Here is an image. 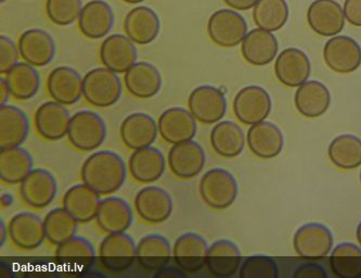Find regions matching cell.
Listing matches in <instances>:
<instances>
[{"instance_id": "obj_33", "label": "cell", "mask_w": 361, "mask_h": 278, "mask_svg": "<svg viewBox=\"0 0 361 278\" xmlns=\"http://www.w3.org/2000/svg\"><path fill=\"white\" fill-rule=\"evenodd\" d=\"M30 132L24 111L16 106L0 107V148L21 146Z\"/></svg>"}, {"instance_id": "obj_11", "label": "cell", "mask_w": 361, "mask_h": 278, "mask_svg": "<svg viewBox=\"0 0 361 278\" xmlns=\"http://www.w3.org/2000/svg\"><path fill=\"white\" fill-rule=\"evenodd\" d=\"M173 199L165 189L148 186L141 189L135 198V209L142 221L161 224L173 213Z\"/></svg>"}, {"instance_id": "obj_15", "label": "cell", "mask_w": 361, "mask_h": 278, "mask_svg": "<svg viewBox=\"0 0 361 278\" xmlns=\"http://www.w3.org/2000/svg\"><path fill=\"white\" fill-rule=\"evenodd\" d=\"M70 112L64 104L58 102H47L40 104L35 112L34 123L38 134L50 142H56L68 135L70 126Z\"/></svg>"}, {"instance_id": "obj_52", "label": "cell", "mask_w": 361, "mask_h": 278, "mask_svg": "<svg viewBox=\"0 0 361 278\" xmlns=\"http://www.w3.org/2000/svg\"><path fill=\"white\" fill-rule=\"evenodd\" d=\"M124 3L129 4V5H137V4L142 3L145 0H123Z\"/></svg>"}, {"instance_id": "obj_1", "label": "cell", "mask_w": 361, "mask_h": 278, "mask_svg": "<svg viewBox=\"0 0 361 278\" xmlns=\"http://www.w3.org/2000/svg\"><path fill=\"white\" fill-rule=\"evenodd\" d=\"M80 176L85 185L100 196H106L120 191L124 185L127 176L126 164L113 151H98L85 160Z\"/></svg>"}, {"instance_id": "obj_47", "label": "cell", "mask_w": 361, "mask_h": 278, "mask_svg": "<svg viewBox=\"0 0 361 278\" xmlns=\"http://www.w3.org/2000/svg\"><path fill=\"white\" fill-rule=\"evenodd\" d=\"M344 15L352 25L361 28V0H345Z\"/></svg>"}, {"instance_id": "obj_2", "label": "cell", "mask_w": 361, "mask_h": 278, "mask_svg": "<svg viewBox=\"0 0 361 278\" xmlns=\"http://www.w3.org/2000/svg\"><path fill=\"white\" fill-rule=\"evenodd\" d=\"M122 83L118 73L110 68H96L82 78V96L97 108H109L120 100Z\"/></svg>"}, {"instance_id": "obj_38", "label": "cell", "mask_w": 361, "mask_h": 278, "mask_svg": "<svg viewBox=\"0 0 361 278\" xmlns=\"http://www.w3.org/2000/svg\"><path fill=\"white\" fill-rule=\"evenodd\" d=\"M5 80L11 97L21 102L32 99L39 90V73L27 62H18L6 73Z\"/></svg>"}, {"instance_id": "obj_39", "label": "cell", "mask_w": 361, "mask_h": 278, "mask_svg": "<svg viewBox=\"0 0 361 278\" xmlns=\"http://www.w3.org/2000/svg\"><path fill=\"white\" fill-rule=\"evenodd\" d=\"M211 145L216 154L223 158H235L243 151L245 137L239 125L221 121L212 130Z\"/></svg>"}, {"instance_id": "obj_30", "label": "cell", "mask_w": 361, "mask_h": 278, "mask_svg": "<svg viewBox=\"0 0 361 278\" xmlns=\"http://www.w3.org/2000/svg\"><path fill=\"white\" fill-rule=\"evenodd\" d=\"M132 207L124 199L109 197L101 200L97 213V223L104 233H125L133 223Z\"/></svg>"}, {"instance_id": "obj_46", "label": "cell", "mask_w": 361, "mask_h": 278, "mask_svg": "<svg viewBox=\"0 0 361 278\" xmlns=\"http://www.w3.org/2000/svg\"><path fill=\"white\" fill-rule=\"evenodd\" d=\"M19 48L8 36H0V73L6 74L18 64Z\"/></svg>"}, {"instance_id": "obj_6", "label": "cell", "mask_w": 361, "mask_h": 278, "mask_svg": "<svg viewBox=\"0 0 361 278\" xmlns=\"http://www.w3.org/2000/svg\"><path fill=\"white\" fill-rule=\"evenodd\" d=\"M188 107L197 121L211 125L221 122L225 116L227 100L224 92L215 86L202 85L191 92Z\"/></svg>"}, {"instance_id": "obj_27", "label": "cell", "mask_w": 361, "mask_h": 278, "mask_svg": "<svg viewBox=\"0 0 361 278\" xmlns=\"http://www.w3.org/2000/svg\"><path fill=\"white\" fill-rule=\"evenodd\" d=\"M165 158L162 152L154 147L134 150L129 158V172L133 179L141 184L157 182L165 172Z\"/></svg>"}, {"instance_id": "obj_26", "label": "cell", "mask_w": 361, "mask_h": 278, "mask_svg": "<svg viewBox=\"0 0 361 278\" xmlns=\"http://www.w3.org/2000/svg\"><path fill=\"white\" fill-rule=\"evenodd\" d=\"M283 135L277 125L263 122L252 125L247 131V145L252 154L265 160L276 158L283 149Z\"/></svg>"}, {"instance_id": "obj_8", "label": "cell", "mask_w": 361, "mask_h": 278, "mask_svg": "<svg viewBox=\"0 0 361 278\" xmlns=\"http://www.w3.org/2000/svg\"><path fill=\"white\" fill-rule=\"evenodd\" d=\"M271 111V98L261 86L242 88L233 100V112L240 122L254 125L263 122Z\"/></svg>"}, {"instance_id": "obj_29", "label": "cell", "mask_w": 361, "mask_h": 278, "mask_svg": "<svg viewBox=\"0 0 361 278\" xmlns=\"http://www.w3.org/2000/svg\"><path fill=\"white\" fill-rule=\"evenodd\" d=\"M279 45L271 32L263 29L252 30L241 45L242 56L247 64L255 66H267L277 56Z\"/></svg>"}, {"instance_id": "obj_45", "label": "cell", "mask_w": 361, "mask_h": 278, "mask_svg": "<svg viewBox=\"0 0 361 278\" xmlns=\"http://www.w3.org/2000/svg\"><path fill=\"white\" fill-rule=\"evenodd\" d=\"M241 278H277V263L265 255H253L247 258L240 267Z\"/></svg>"}, {"instance_id": "obj_7", "label": "cell", "mask_w": 361, "mask_h": 278, "mask_svg": "<svg viewBox=\"0 0 361 278\" xmlns=\"http://www.w3.org/2000/svg\"><path fill=\"white\" fill-rule=\"evenodd\" d=\"M136 250L134 239L127 234H108L101 241L99 257L106 270L121 273L132 267L136 260Z\"/></svg>"}, {"instance_id": "obj_42", "label": "cell", "mask_w": 361, "mask_h": 278, "mask_svg": "<svg viewBox=\"0 0 361 278\" xmlns=\"http://www.w3.org/2000/svg\"><path fill=\"white\" fill-rule=\"evenodd\" d=\"M46 239L51 245L58 246L73 238L78 231V222L64 207H56L44 219Z\"/></svg>"}, {"instance_id": "obj_18", "label": "cell", "mask_w": 361, "mask_h": 278, "mask_svg": "<svg viewBox=\"0 0 361 278\" xmlns=\"http://www.w3.org/2000/svg\"><path fill=\"white\" fill-rule=\"evenodd\" d=\"M310 58L298 48L284 49L274 64L276 76L281 84L288 87H300L310 78Z\"/></svg>"}, {"instance_id": "obj_3", "label": "cell", "mask_w": 361, "mask_h": 278, "mask_svg": "<svg viewBox=\"0 0 361 278\" xmlns=\"http://www.w3.org/2000/svg\"><path fill=\"white\" fill-rule=\"evenodd\" d=\"M200 195L212 209L226 210L235 203L239 193L237 181L224 169L207 171L200 181Z\"/></svg>"}, {"instance_id": "obj_4", "label": "cell", "mask_w": 361, "mask_h": 278, "mask_svg": "<svg viewBox=\"0 0 361 278\" xmlns=\"http://www.w3.org/2000/svg\"><path fill=\"white\" fill-rule=\"evenodd\" d=\"M68 137L71 145L78 150H94L106 140V122L96 112L78 111L71 118Z\"/></svg>"}, {"instance_id": "obj_28", "label": "cell", "mask_w": 361, "mask_h": 278, "mask_svg": "<svg viewBox=\"0 0 361 278\" xmlns=\"http://www.w3.org/2000/svg\"><path fill=\"white\" fill-rule=\"evenodd\" d=\"M124 82L129 94L140 99L152 98L162 88L160 71L149 62H136L125 73Z\"/></svg>"}, {"instance_id": "obj_44", "label": "cell", "mask_w": 361, "mask_h": 278, "mask_svg": "<svg viewBox=\"0 0 361 278\" xmlns=\"http://www.w3.org/2000/svg\"><path fill=\"white\" fill-rule=\"evenodd\" d=\"M82 9V0H47L46 12L48 19L59 26L73 24L80 18Z\"/></svg>"}, {"instance_id": "obj_22", "label": "cell", "mask_w": 361, "mask_h": 278, "mask_svg": "<svg viewBox=\"0 0 361 278\" xmlns=\"http://www.w3.org/2000/svg\"><path fill=\"white\" fill-rule=\"evenodd\" d=\"M47 90L54 102L64 106H72L82 98V76L75 68L58 66L48 76Z\"/></svg>"}, {"instance_id": "obj_25", "label": "cell", "mask_w": 361, "mask_h": 278, "mask_svg": "<svg viewBox=\"0 0 361 278\" xmlns=\"http://www.w3.org/2000/svg\"><path fill=\"white\" fill-rule=\"evenodd\" d=\"M114 24V13L104 0H92L82 7L78 28L90 40H100L108 35Z\"/></svg>"}, {"instance_id": "obj_16", "label": "cell", "mask_w": 361, "mask_h": 278, "mask_svg": "<svg viewBox=\"0 0 361 278\" xmlns=\"http://www.w3.org/2000/svg\"><path fill=\"white\" fill-rule=\"evenodd\" d=\"M167 160L173 174L179 179H193L204 169V150L193 140L179 143L169 149Z\"/></svg>"}, {"instance_id": "obj_31", "label": "cell", "mask_w": 361, "mask_h": 278, "mask_svg": "<svg viewBox=\"0 0 361 278\" xmlns=\"http://www.w3.org/2000/svg\"><path fill=\"white\" fill-rule=\"evenodd\" d=\"M100 195L87 185L80 184L71 187L63 197V207L78 223L86 224L96 219Z\"/></svg>"}, {"instance_id": "obj_54", "label": "cell", "mask_w": 361, "mask_h": 278, "mask_svg": "<svg viewBox=\"0 0 361 278\" xmlns=\"http://www.w3.org/2000/svg\"><path fill=\"white\" fill-rule=\"evenodd\" d=\"M0 1H1V4H4L5 1H7V0H0Z\"/></svg>"}, {"instance_id": "obj_12", "label": "cell", "mask_w": 361, "mask_h": 278, "mask_svg": "<svg viewBox=\"0 0 361 278\" xmlns=\"http://www.w3.org/2000/svg\"><path fill=\"white\" fill-rule=\"evenodd\" d=\"M344 9L336 0H314L308 8L310 29L324 37L336 36L345 26Z\"/></svg>"}, {"instance_id": "obj_32", "label": "cell", "mask_w": 361, "mask_h": 278, "mask_svg": "<svg viewBox=\"0 0 361 278\" xmlns=\"http://www.w3.org/2000/svg\"><path fill=\"white\" fill-rule=\"evenodd\" d=\"M294 102L302 116L310 119L318 118L326 114L330 107V92L322 82L308 80L296 90Z\"/></svg>"}, {"instance_id": "obj_23", "label": "cell", "mask_w": 361, "mask_h": 278, "mask_svg": "<svg viewBox=\"0 0 361 278\" xmlns=\"http://www.w3.org/2000/svg\"><path fill=\"white\" fill-rule=\"evenodd\" d=\"M157 133L159 126L154 119L142 112L129 114L121 124L120 134L123 144L133 150L152 146Z\"/></svg>"}, {"instance_id": "obj_5", "label": "cell", "mask_w": 361, "mask_h": 278, "mask_svg": "<svg viewBox=\"0 0 361 278\" xmlns=\"http://www.w3.org/2000/svg\"><path fill=\"white\" fill-rule=\"evenodd\" d=\"M207 33L212 42L219 47H235L247 36V21L233 9L217 10L207 22Z\"/></svg>"}, {"instance_id": "obj_13", "label": "cell", "mask_w": 361, "mask_h": 278, "mask_svg": "<svg viewBox=\"0 0 361 278\" xmlns=\"http://www.w3.org/2000/svg\"><path fill=\"white\" fill-rule=\"evenodd\" d=\"M56 181L49 171L34 169L20 183L22 200L33 209H44L56 198Z\"/></svg>"}, {"instance_id": "obj_50", "label": "cell", "mask_w": 361, "mask_h": 278, "mask_svg": "<svg viewBox=\"0 0 361 278\" xmlns=\"http://www.w3.org/2000/svg\"><path fill=\"white\" fill-rule=\"evenodd\" d=\"M0 92H1V95H0V102H1V106H5V104H7L9 97L11 96V95H10L9 88H8L7 84H6L5 78L0 80Z\"/></svg>"}, {"instance_id": "obj_24", "label": "cell", "mask_w": 361, "mask_h": 278, "mask_svg": "<svg viewBox=\"0 0 361 278\" xmlns=\"http://www.w3.org/2000/svg\"><path fill=\"white\" fill-rule=\"evenodd\" d=\"M124 30L127 37L137 45H148L160 34V18L151 8L136 7L127 13Z\"/></svg>"}, {"instance_id": "obj_21", "label": "cell", "mask_w": 361, "mask_h": 278, "mask_svg": "<svg viewBox=\"0 0 361 278\" xmlns=\"http://www.w3.org/2000/svg\"><path fill=\"white\" fill-rule=\"evenodd\" d=\"M209 246L202 236L183 234L175 241L173 258L177 267L185 273H197L207 265Z\"/></svg>"}, {"instance_id": "obj_19", "label": "cell", "mask_w": 361, "mask_h": 278, "mask_svg": "<svg viewBox=\"0 0 361 278\" xmlns=\"http://www.w3.org/2000/svg\"><path fill=\"white\" fill-rule=\"evenodd\" d=\"M20 56L33 66H46L56 56L54 38L44 30L32 29L24 32L18 43Z\"/></svg>"}, {"instance_id": "obj_37", "label": "cell", "mask_w": 361, "mask_h": 278, "mask_svg": "<svg viewBox=\"0 0 361 278\" xmlns=\"http://www.w3.org/2000/svg\"><path fill=\"white\" fill-rule=\"evenodd\" d=\"M56 258L66 269L82 271L90 269L94 264L96 251L90 241L74 236L56 247Z\"/></svg>"}, {"instance_id": "obj_34", "label": "cell", "mask_w": 361, "mask_h": 278, "mask_svg": "<svg viewBox=\"0 0 361 278\" xmlns=\"http://www.w3.org/2000/svg\"><path fill=\"white\" fill-rule=\"evenodd\" d=\"M171 251L169 241L164 236L151 234L140 239L136 250V260L139 265L147 271H161L171 261Z\"/></svg>"}, {"instance_id": "obj_10", "label": "cell", "mask_w": 361, "mask_h": 278, "mask_svg": "<svg viewBox=\"0 0 361 278\" xmlns=\"http://www.w3.org/2000/svg\"><path fill=\"white\" fill-rule=\"evenodd\" d=\"M324 59L336 73H353L361 66V48L352 37L334 36L324 45Z\"/></svg>"}, {"instance_id": "obj_48", "label": "cell", "mask_w": 361, "mask_h": 278, "mask_svg": "<svg viewBox=\"0 0 361 278\" xmlns=\"http://www.w3.org/2000/svg\"><path fill=\"white\" fill-rule=\"evenodd\" d=\"M293 276L295 278H326L328 274L319 264L306 263L298 267Z\"/></svg>"}, {"instance_id": "obj_51", "label": "cell", "mask_w": 361, "mask_h": 278, "mask_svg": "<svg viewBox=\"0 0 361 278\" xmlns=\"http://www.w3.org/2000/svg\"><path fill=\"white\" fill-rule=\"evenodd\" d=\"M356 236L357 241H358V243H360L361 246V222L359 223L358 227H357Z\"/></svg>"}, {"instance_id": "obj_14", "label": "cell", "mask_w": 361, "mask_h": 278, "mask_svg": "<svg viewBox=\"0 0 361 278\" xmlns=\"http://www.w3.org/2000/svg\"><path fill=\"white\" fill-rule=\"evenodd\" d=\"M159 133L167 144L192 140L197 134V119L187 109L169 108L161 114L159 122Z\"/></svg>"}, {"instance_id": "obj_55", "label": "cell", "mask_w": 361, "mask_h": 278, "mask_svg": "<svg viewBox=\"0 0 361 278\" xmlns=\"http://www.w3.org/2000/svg\"><path fill=\"white\" fill-rule=\"evenodd\" d=\"M360 183H361V172H360Z\"/></svg>"}, {"instance_id": "obj_49", "label": "cell", "mask_w": 361, "mask_h": 278, "mask_svg": "<svg viewBox=\"0 0 361 278\" xmlns=\"http://www.w3.org/2000/svg\"><path fill=\"white\" fill-rule=\"evenodd\" d=\"M224 3L230 9L239 10V11H247L255 7L258 0H224Z\"/></svg>"}, {"instance_id": "obj_41", "label": "cell", "mask_w": 361, "mask_h": 278, "mask_svg": "<svg viewBox=\"0 0 361 278\" xmlns=\"http://www.w3.org/2000/svg\"><path fill=\"white\" fill-rule=\"evenodd\" d=\"M288 19V6L286 0H258L254 7V23L265 31H279Z\"/></svg>"}, {"instance_id": "obj_35", "label": "cell", "mask_w": 361, "mask_h": 278, "mask_svg": "<svg viewBox=\"0 0 361 278\" xmlns=\"http://www.w3.org/2000/svg\"><path fill=\"white\" fill-rule=\"evenodd\" d=\"M241 265V253L233 241H217L209 247L207 267L216 277L228 278L235 275Z\"/></svg>"}, {"instance_id": "obj_9", "label": "cell", "mask_w": 361, "mask_h": 278, "mask_svg": "<svg viewBox=\"0 0 361 278\" xmlns=\"http://www.w3.org/2000/svg\"><path fill=\"white\" fill-rule=\"evenodd\" d=\"M294 249L305 259H322L334 247V235L326 225L308 223L296 231L293 238Z\"/></svg>"}, {"instance_id": "obj_20", "label": "cell", "mask_w": 361, "mask_h": 278, "mask_svg": "<svg viewBox=\"0 0 361 278\" xmlns=\"http://www.w3.org/2000/svg\"><path fill=\"white\" fill-rule=\"evenodd\" d=\"M10 239L22 250L39 248L46 239L44 221L31 212H22L10 219L8 227Z\"/></svg>"}, {"instance_id": "obj_40", "label": "cell", "mask_w": 361, "mask_h": 278, "mask_svg": "<svg viewBox=\"0 0 361 278\" xmlns=\"http://www.w3.org/2000/svg\"><path fill=\"white\" fill-rule=\"evenodd\" d=\"M328 155L341 170L357 169L361 165V139L355 135H341L331 142Z\"/></svg>"}, {"instance_id": "obj_53", "label": "cell", "mask_w": 361, "mask_h": 278, "mask_svg": "<svg viewBox=\"0 0 361 278\" xmlns=\"http://www.w3.org/2000/svg\"><path fill=\"white\" fill-rule=\"evenodd\" d=\"M4 231H5V226H4V222L1 221V246L4 245V241L6 239V236H4Z\"/></svg>"}, {"instance_id": "obj_36", "label": "cell", "mask_w": 361, "mask_h": 278, "mask_svg": "<svg viewBox=\"0 0 361 278\" xmlns=\"http://www.w3.org/2000/svg\"><path fill=\"white\" fill-rule=\"evenodd\" d=\"M33 170V158L22 147L0 150V179L8 185L20 184Z\"/></svg>"}, {"instance_id": "obj_43", "label": "cell", "mask_w": 361, "mask_h": 278, "mask_svg": "<svg viewBox=\"0 0 361 278\" xmlns=\"http://www.w3.org/2000/svg\"><path fill=\"white\" fill-rule=\"evenodd\" d=\"M330 267L340 278L361 277V250L354 243H343L331 253Z\"/></svg>"}, {"instance_id": "obj_17", "label": "cell", "mask_w": 361, "mask_h": 278, "mask_svg": "<svg viewBox=\"0 0 361 278\" xmlns=\"http://www.w3.org/2000/svg\"><path fill=\"white\" fill-rule=\"evenodd\" d=\"M137 57L134 42L122 34H113L101 44V62L115 73H126L136 64Z\"/></svg>"}]
</instances>
